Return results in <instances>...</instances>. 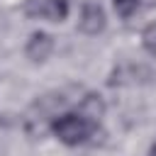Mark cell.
Returning a JSON list of instances; mask_svg holds the SVG:
<instances>
[{"instance_id":"cell-1","label":"cell","mask_w":156,"mask_h":156,"mask_svg":"<svg viewBox=\"0 0 156 156\" xmlns=\"http://www.w3.org/2000/svg\"><path fill=\"white\" fill-rule=\"evenodd\" d=\"M98 124H93L90 119H85L80 112H66V115H58L54 122H51V129L54 134L66 144V146H78L83 144L93 132H95Z\"/></svg>"},{"instance_id":"cell-2","label":"cell","mask_w":156,"mask_h":156,"mask_svg":"<svg viewBox=\"0 0 156 156\" xmlns=\"http://www.w3.org/2000/svg\"><path fill=\"white\" fill-rule=\"evenodd\" d=\"M24 15L32 20H51L61 22L68 15V0H27Z\"/></svg>"},{"instance_id":"cell-3","label":"cell","mask_w":156,"mask_h":156,"mask_svg":"<svg viewBox=\"0 0 156 156\" xmlns=\"http://www.w3.org/2000/svg\"><path fill=\"white\" fill-rule=\"evenodd\" d=\"M107 24V17H105V10L100 2H83L80 7V17H78V29L83 34H100Z\"/></svg>"},{"instance_id":"cell-4","label":"cell","mask_w":156,"mask_h":156,"mask_svg":"<svg viewBox=\"0 0 156 156\" xmlns=\"http://www.w3.org/2000/svg\"><path fill=\"white\" fill-rule=\"evenodd\" d=\"M51 51H54V39H51V34H46V32H34V34L27 39L24 54H27L32 61H46Z\"/></svg>"},{"instance_id":"cell-5","label":"cell","mask_w":156,"mask_h":156,"mask_svg":"<svg viewBox=\"0 0 156 156\" xmlns=\"http://www.w3.org/2000/svg\"><path fill=\"white\" fill-rule=\"evenodd\" d=\"M78 112L85 119H90L93 124H98V119L105 115V100L98 93H85L80 98V102H78Z\"/></svg>"},{"instance_id":"cell-6","label":"cell","mask_w":156,"mask_h":156,"mask_svg":"<svg viewBox=\"0 0 156 156\" xmlns=\"http://www.w3.org/2000/svg\"><path fill=\"white\" fill-rule=\"evenodd\" d=\"M141 44H144V49H146L149 54L156 56V22L146 24V29L141 32Z\"/></svg>"},{"instance_id":"cell-7","label":"cell","mask_w":156,"mask_h":156,"mask_svg":"<svg viewBox=\"0 0 156 156\" xmlns=\"http://www.w3.org/2000/svg\"><path fill=\"white\" fill-rule=\"evenodd\" d=\"M112 5H115V10H117V15L129 17V15H134V12H136L139 0H112Z\"/></svg>"},{"instance_id":"cell-8","label":"cell","mask_w":156,"mask_h":156,"mask_svg":"<svg viewBox=\"0 0 156 156\" xmlns=\"http://www.w3.org/2000/svg\"><path fill=\"white\" fill-rule=\"evenodd\" d=\"M149 156H156V144L151 146V151H149Z\"/></svg>"}]
</instances>
